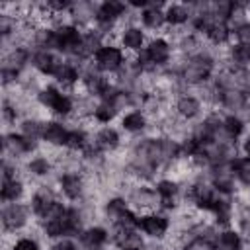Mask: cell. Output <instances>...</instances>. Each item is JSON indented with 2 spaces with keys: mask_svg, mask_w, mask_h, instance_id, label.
Returning a JSON list of instances; mask_svg holds the SVG:
<instances>
[{
  "mask_svg": "<svg viewBox=\"0 0 250 250\" xmlns=\"http://www.w3.org/2000/svg\"><path fill=\"white\" fill-rule=\"evenodd\" d=\"M121 51L115 47H100L96 51V64L104 70H115L121 64Z\"/></svg>",
  "mask_w": 250,
  "mask_h": 250,
  "instance_id": "cell-1",
  "label": "cell"
},
{
  "mask_svg": "<svg viewBox=\"0 0 250 250\" xmlns=\"http://www.w3.org/2000/svg\"><path fill=\"white\" fill-rule=\"evenodd\" d=\"M55 39H57V47L64 51H70V49L76 51L82 41L80 33L74 27H61L59 31H55Z\"/></svg>",
  "mask_w": 250,
  "mask_h": 250,
  "instance_id": "cell-2",
  "label": "cell"
},
{
  "mask_svg": "<svg viewBox=\"0 0 250 250\" xmlns=\"http://www.w3.org/2000/svg\"><path fill=\"white\" fill-rule=\"evenodd\" d=\"M139 225L150 236H162L166 232V229H168V221L164 217H158V215H148L143 221H139Z\"/></svg>",
  "mask_w": 250,
  "mask_h": 250,
  "instance_id": "cell-3",
  "label": "cell"
},
{
  "mask_svg": "<svg viewBox=\"0 0 250 250\" xmlns=\"http://www.w3.org/2000/svg\"><path fill=\"white\" fill-rule=\"evenodd\" d=\"M168 45L162 41V39H156V41H152L148 47H146V51L143 53V57L146 59V61H150V62H154V64H160V62H166V59H168Z\"/></svg>",
  "mask_w": 250,
  "mask_h": 250,
  "instance_id": "cell-4",
  "label": "cell"
},
{
  "mask_svg": "<svg viewBox=\"0 0 250 250\" xmlns=\"http://www.w3.org/2000/svg\"><path fill=\"white\" fill-rule=\"evenodd\" d=\"M33 64L41 70V72H45V74H57V70L61 68V61L59 59H55L51 53H47V51H41V53H37L35 57H33Z\"/></svg>",
  "mask_w": 250,
  "mask_h": 250,
  "instance_id": "cell-5",
  "label": "cell"
},
{
  "mask_svg": "<svg viewBox=\"0 0 250 250\" xmlns=\"http://www.w3.org/2000/svg\"><path fill=\"white\" fill-rule=\"evenodd\" d=\"M43 139L55 145H66L68 143V131L59 123H47L43 125Z\"/></svg>",
  "mask_w": 250,
  "mask_h": 250,
  "instance_id": "cell-6",
  "label": "cell"
},
{
  "mask_svg": "<svg viewBox=\"0 0 250 250\" xmlns=\"http://www.w3.org/2000/svg\"><path fill=\"white\" fill-rule=\"evenodd\" d=\"M117 244H119L121 250H141L143 240H141V236L135 230H123V229H119Z\"/></svg>",
  "mask_w": 250,
  "mask_h": 250,
  "instance_id": "cell-7",
  "label": "cell"
},
{
  "mask_svg": "<svg viewBox=\"0 0 250 250\" xmlns=\"http://www.w3.org/2000/svg\"><path fill=\"white\" fill-rule=\"evenodd\" d=\"M2 217H4V225H6L8 229H18V227L23 225V221H25V213H23V209H21L20 205L8 207Z\"/></svg>",
  "mask_w": 250,
  "mask_h": 250,
  "instance_id": "cell-8",
  "label": "cell"
},
{
  "mask_svg": "<svg viewBox=\"0 0 250 250\" xmlns=\"http://www.w3.org/2000/svg\"><path fill=\"white\" fill-rule=\"evenodd\" d=\"M121 12H123V4L109 0V2H104V4H102L100 12H98V20H100V21H111L113 18L121 16Z\"/></svg>",
  "mask_w": 250,
  "mask_h": 250,
  "instance_id": "cell-9",
  "label": "cell"
},
{
  "mask_svg": "<svg viewBox=\"0 0 250 250\" xmlns=\"http://www.w3.org/2000/svg\"><path fill=\"white\" fill-rule=\"evenodd\" d=\"M20 195H21V186H20V182H16V180H4V184H2V199H6V201H16Z\"/></svg>",
  "mask_w": 250,
  "mask_h": 250,
  "instance_id": "cell-10",
  "label": "cell"
},
{
  "mask_svg": "<svg viewBox=\"0 0 250 250\" xmlns=\"http://www.w3.org/2000/svg\"><path fill=\"white\" fill-rule=\"evenodd\" d=\"M105 238H107V236H105V230H104V229H90V230H86V232L82 234L84 244H88L90 248H96V246L104 244Z\"/></svg>",
  "mask_w": 250,
  "mask_h": 250,
  "instance_id": "cell-11",
  "label": "cell"
},
{
  "mask_svg": "<svg viewBox=\"0 0 250 250\" xmlns=\"http://www.w3.org/2000/svg\"><path fill=\"white\" fill-rule=\"evenodd\" d=\"M209 68H211V64L207 61H193L191 66L188 68V78L201 80V78H205L209 74Z\"/></svg>",
  "mask_w": 250,
  "mask_h": 250,
  "instance_id": "cell-12",
  "label": "cell"
},
{
  "mask_svg": "<svg viewBox=\"0 0 250 250\" xmlns=\"http://www.w3.org/2000/svg\"><path fill=\"white\" fill-rule=\"evenodd\" d=\"M143 39L145 37H143L141 29H135V27H131L123 33V45L129 47V49H139L143 45Z\"/></svg>",
  "mask_w": 250,
  "mask_h": 250,
  "instance_id": "cell-13",
  "label": "cell"
},
{
  "mask_svg": "<svg viewBox=\"0 0 250 250\" xmlns=\"http://www.w3.org/2000/svg\"><path fill=\"white\" fill-rule=\"evenodd\" d=\"M61 186H62V191L68 197H76L80 193V180L76 176H64L61 180Z\"/></svg>",
  "mask_w": 250,
  "mask_h": 250,
  "instance_id": "cell-14",
  "label": "cell"
},
{
  "mask_svg": "<svg viewBox=\"0 0 250 250\" xmlns=\"http://www.w3.org/2000/svg\"><path fill=\"white\" fill-rule=\"evenodd\" d=\"M232 170L242 182H250V158H236L232 160Z\"/></svg>",
  "mask_w": 250,
  "mask_h": 250,
  "instance_id": "cell-15",
  "label": "cell"
},
{
  "mask_svg": "<svg viewBox=\"0 0 250 250\" xmlns=\"http://www.w3.org/2000/svg\"><path fill=\"white\" fill-rule=\"evenodd\" d=\"M197 109H199V104H197V100H193V98H182V100L178 102V111H180L182 115H186V117H193V115L197 113Z\"/></svg>",
  "mask_w": 250,
  "mask_h": 250,
  "instance_id": "cell-16",
  "label": "cell"
},
{
  "mask_svg": "<svg viewBox=\"0 0 250 250\" xmlns=\"http://www.w3.org/2000/svg\"><path fill=\"white\" fill-rule=\"evenodd\" d=\"M117 141H119V137L113 129H102L98 135V145L104 148H113L117 145Z\"/></svg>",
  "mask_w": 250,
  "mask_h": 250,
  "instance_id": "cell-17",
  "label": "cell"
},
{
  "mask_svg": "<svg viewBox=\"0 0 250 250\" xmlns=\"http://www.w3.org/2000/svg\"><path fill=\"white\" fill-rule=\"evenodd\" d=\"M123 127H125L127 131H139V129L145 127V117H143L139 111H133V113L125 115V119H123Z\"/></svg>",
  "mask_w": 250,
  "mask_h": 250,
  "instance_id": "cell-18",
  "label": "cell"
},
{
  "mask_svg": "<svg viewBox=\"0 0 250 250\" xmlns=\"http://www.w3.org/2000/svg\"><path fill=\"white\" fill-rule=\"evenodd\" d=\"M207 33H209V37H211L215 43H221V41H225V39L229 37V29H227V25H225L223 21L209 25V27H207Z\"/></svg>",
  "mask_w": 250,
  "mask_h": 250,
  "instance_id": "cell-19",
  "label": "cell"
},
{
  "mask_svg": "<svg viewBox=\"0 0 250 250\" xmlns=\"http://www.w3.org/2000/svg\"><path fill=\"white\" fill-rule=\"evenodd\" d=\"M166 20L172 21V23H182V21L188 20V10L184 6H172L166 12Z\"/></svg>",
  "mask_w": 250,
  "mask_h": 250,
  "instance_id": "cell-20",
  "label": "cell"
},
{
  "mask_svg": "<svg viewBox=\"0 0 250 250\" xmlns=\"http://www.w3.org/2000/svg\"><path fill=\"white\" fill-rule=\"evenodd\" d=\"M164 20H166V16H164L162 12H158V10H146V12L143 14V21H145L148 27H158Z\"/></svg>",
  "mask_w": 250,
  "mask_h": 250,
  "instance_id": "cell-21",
  "label": "cell"
},
{
  "mask_svg": "<svg viewBox=\"0 0 250 250\" xmlns=\"http://www.w3.org/2000/svg\"><path fill=\"white\" fill-rule=\"evenodd\" d=\"M61 82H74L76 78H78V74H76V70L70 66V64H61V68L57 70V74H55Z\"/></svg>",
  "mask_w": 250,
  "mask_h": 250,
  "instance_id": "cell-22",
  "label": "cell"
},
{
  "mask_svg": "<svg viewBox=\"0 0 250 250\" xmlns=\"http://www.w3.org/2000/svg\"><path fill=\"white\" fill-rule=\"evenodd\" d=\"M221 246L223 248H227V250H236L238 246H240V238H238V234H234V232H223L221 234Z\"/></svg>",
  "mask_w": 250,
  "mask_h": 250,
  "instance_id": "cell-23",
  "label": "cell"
},
{
  "mask_svg": "<svg viewBox=\"0 0 250 250\" xmlns=\"http://www.w3.org/2000/svg\"><path fill=\"white\" fill-rule=\"evenodd\" d=\"M113 115H115V105L109 104V100H107L105 104H102V105L96 109V117H98L100 121H109Z\"/></svg>",
  "mask_w": 250,
  "mask_h": 250,
  "instance_id": "cell-24",
  "label": "cell"
},
{
  "mask_svg": "<svg viewBox=\"0 0 250 250\" xmlns=\"http://www.w3.org/2000/svg\"><path fill=\"white\" fill-rule=\"evenodd\" d=\"M223 127H225V131H227L230 137H236V135H240V131H242V121H240L238 117H227Z\"/></svg>",
  "mask_w": 250,
  "mask_h": 250,
  "instance_id": "cell-25",
  "label": "cell"
},
{
  "mask_svg": "<svg viewBox=\"0 0 250 250\" xmlns=\"http://www.w3.org/2000/svg\"><path fill=\"white\" fill-rule=\"evenodd\" d=\"M61 96V92H57L55 88H47V90H43L41 94H39V100H41V104L43 105H49V107H53V104L57 102V98Z\"/></svg>",
  "mask_w": 250,
  "mask_h": 250,
  "instance_id": "cell-26",
  "label": "cell"
},
{
  "mask_svg": "<svg viewBox=\"0 0 250 250\" xmlns=\"http://www.w3.org/2000/svg\"><path fill=\"white\" fill-rule=\"evenodd\" d=\"M70 107H72L70 100H68L66 96H62V94H61V96L57 98V102L53 104V107H51V109H55L57 113H68V111H70Z\"/></svg>",
  "mask_w": 250,
  "mask_h": 250,
  "instance_id": "cell-27",
  "label": "cell"
},
{
  "mask_svg": "<svg viewBox=\"0 0 250 250\" xmlns=\"http://www.w3.org/2000/svg\"><path fill=\"white\" fill-rule=\"evenodd\" d=\"M29 170H31L33 174H47V170H49V162H47L45 158H35V160H31Z\"/></svg>",
  "mask_w": 250,
  "mask_h": 250,
  "instance_id": "cell-28",
  "label": "cell"
},
{
  "mask_svg": "<svg viewBox=\"0 0 250 250\" xmlns=\"http://www.w3.org/2000/svg\"><path fill=\"white\" fill-rule=\"evenodd\" d=\"M158 193H160L164 199H170V197L176 193V184H174V182H160V184H158Z\"/></svg>",
  "mask_w": 250,
  "mask_h": 250,
  "instance_id": "cell-29",
  "label": "cell"
},
{
  "mask_svg": "<svg viewBox=\"0 0 250 250\" xmlns=\"http://www.w3.org/2000/svg\"><path fill=\"white\" fill-rule=\"evenodd\" d=\"M234 59L240 61V62L250 61V45H246V43L236 45V49H234Z\"/></svg>",
  "mask_w": 250,
  "mask_h": 250,
  "instance_id": "cell-30",
  "label": "cell"
},
{
  "mask_svg": "<svg viewBox=\"0 0 250 250\" xmlns=\"http://www.w3.org/2000/svg\"><path fill=\"white\" fill-rule=\"evenodd\" d=\"M70 148H80L82 145H84V133H80V131H72V133H68V143H66Z\"/></svg>",
  "mask_w": 250,
  "mask_h": 250,
  "instance_id": "cell-31",
  "label": "cell"
},
{
  "mask_svg": "<svg viewBox=\"0 0 250 250\" xmlns=\"http://www.w3.org/2000/svg\"><path fill=\"white\" fill-rule=\"evenodd\" d=\"M14 250H37V244H35L33 240L23 238V240H20V242L14 246Z\"/></svg>",
  "mask_w": 250,
  "mask_h": 250,
  "instance_id": "cell-32",
  "label": "cell"
},
{
  "mask_svg": "<svg viewBox=\"0 0 250 250\" xmlns=\"http://www.w3.org/2000/svg\"><path fill=\"white\" fill-rule=\"evenodd\" d=\"M51 250H76V248H74V244H70V242H61V244L53 246Z\"/></svg>",
  "mask_w": 250,
  "mask_h": 250,
  "instance_id": "cell-33",
  "label": "cell"
},
{
  "mask_svg": "<svg viewBox=\"0 0 250 250\" xmlns=\"http://www.w3.org/2000/svg\"><path fill=\"white\" fill-rule=\"evenodd\" d=\"M244 150H246V154H248V158H250V139L244 143Z\"/></svg>",
  "mask_w": 250,
  "mask_h": 250,
  "instance_id": "cell-34",
  "label": "cell"
}]
</instances>
